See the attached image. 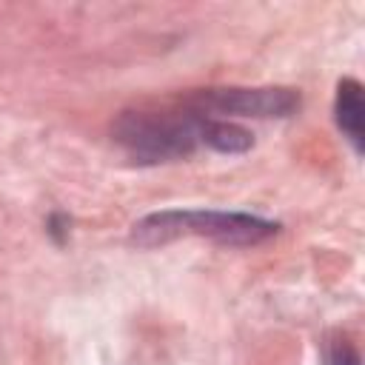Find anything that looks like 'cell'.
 <instances>
[{
	"mask_svg": "<svg viewBox=\"0 0 365 365\" xmlns=\"http://www.w3.org/2000/svg\"><path fill=\"white\" fill-rule=\"evenodd\" d=\"M271 234H277V222L225 211H163L134 225V240L143 245H157L177 237H208L220 245H254Z\"/></svg>",
	"mask_w": 365,
	"mask_h": 365,
	"instance_id": "6da1fadb",
	"label": "cell"
},
{
	"mask_svg": "<svg viewBox=\"0 0 365 365\" xmlns=\"http://www.w3.org/2000/svg\"><path fill=\"white\" fill-rule=\"evenodd\" d=\"M200 114H123L114 134L120 145L137 160L157 163L174 160L194 148L200 140Z\"/></svg>",
	"mask_w": 365,
	"mask_h": 365,
	"instance_id": "7a4b0ae2",
	"label": "cell"
},
{
	"mask_svg": "<svg viewBox=\"0 0 365 365\" xmlns=\"http://www.w3.org/2000/svg\"><path fill=\"white\" fill-rule=\"evenodd\" d=\"M194 114H242V117H288L299 106L291 88H211L188 100Z\"/></svg>",
	"mask_w": 365,
	"mask_h": 365,
	"instance_id": "3957f363",
	"label": "cell"
},
{
	"mask_svg": "<svg viewBox=\"0 0 365 365\" xmlns=\"http://www.w3.org/2000/svg\"><path fill=\"white\" fill-rule=\"evenodd\" d=\"M336 125L362 151L365 143V106H362V86L356 80H342L336 88Z\"/></svg>",
	"mask_w": 365,
	"mask_h": 365,
	"instance_id": "277c9868",
	"label": "cell"
},
{
	"mask_svg": "<svg viewBox=\"0 0 365 365\" xmlns=\"http://www.w3.org/2000/svg\"><path fill=\"white\" fill-rule=\"evenodd\" d=\"M200 140L208 143L211 148L228 151V154L245 151L251 145V134L245 128H240V125H234L228 120H214V117H202V123H200Z\"/></svg>",
	"mask_w": 365,
	"mask_h": 365,
	"instance_id": "5b68a950",
	"label": "cell"
},
{
	"mask_svg": "<svg viewBox=\"0 0 365 365\" xmlns=\"http://www.w3.org/2000/svg\"><path fill=\"white\" fill-rule=\"evenodd\" d=\"M325 365H359V354L348 339L336 336L325 345Z\"/></svg>",
	"mask_w": 365,
	"mask_h": 365,
	"instance_id": "8992f818",
	"label": "cell"
}]
</instances>
